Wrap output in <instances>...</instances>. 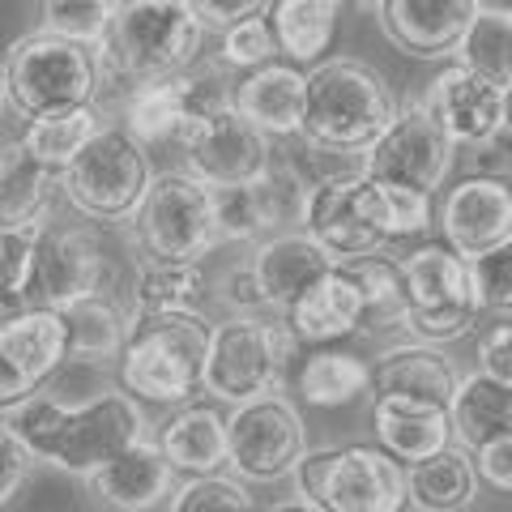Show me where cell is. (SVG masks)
Segmentation results:
<instances>
[{
    "label": "cell",
    "mask_w": 512,
    "mask_h": 512,
    "mask_svg": "<svg viewBox=\"0 0 512 512\" xmlns=\"http://www.w3.org/2000/svg\"><path fill=\"white\" fill-rule=\"evenodd\" d=\"M5 427L30 448L35 461L77 478H94L111 457L146 440V414L128 393H99L82 406L35 393L9 410Z\"/></svg>",
    "instance_id": "cell-1"
},
{
    "label": "cell",
    "mask_w": 512,
    "mask_h": 512,
    "mask_svg": "<svg viewBox=\"0 0 512 512\" xmlns=\"http://www.w3.org/2000/svg\"><path fill=\"white\" fill-rule=\"evenodd\" d=\"M205 26L184 0H111V18L94 60L99 73L124 86L167 82L201 60Z\"/></svg>",
    "instance_id": "cell-2"
},
{
    "label": "cell",
    "mask_w": 512,
    "mask_h": 512,
    "mask_svg": "<svg viewBox=\"0 0 512 512\" xmlns=\"http://www.w3.org/2000/svg\"><path fill=\"white\" fill-rule=\"evenodd\" d=\"M397 94L376 64L359 56H325L308 69V107L299 137L312 146L363 154L397 116Z\"/></svg>",
    "instance_id": "cell-3"
},
{
    "label": "cell",
    "mask_w": 512,
    "mask_h": 512,
    "mask_svg": "<svg viewBox=\"0 0 512 512\" xmlns=\"http://www.w3.org/2000/svg\"><path fill=\"white\" fill-rule=\"evenodd\" d=\"M99 82L103 73L94 47L43 35V30L13 39L0 64V99L30 124L94 107Z\"/></svg>",
    "instance_id": "cell-4"
},
{
    "label": "cell",
    "mask_w": 512,
    "mask_h": 512,
    "mask_svg": "<svg viewBox=\"0 0 512 512\" xmlns=\"http://www.w3.org/2000/svg\"><path fill=\"white\" fill-rule=\"evenodd\" d=\"M214 320L205 312H171L133 320L120 350V384L128 397L158 406H184L201 389Z\"/></svg>",
    "instance_id": "cell-5"
},
{
    "label": "cell",
    "mask_w": 512,
    "mask_h": 512,
    "mask_svg": "<svg viewBox=\"0 0 512 512\" xmlns=\"http://www.w3.org/2000/svg\"><path fill=\"white\" fill-rule=\"evenodd\" d=\"M402 316L397 325L410 333V342L448 346L461 342L478 325L483 303H478L474 265L461 261L444 244H419L402 261Z\"/></svg>",
    "instance_id": "cell-6"
},
{
    "label": "cell",
    "mask_w": 512,
    "mask_h": 512,
    "mask_svg": "<svg viewBox=\"0 0 512 512\" xmlns=\"http://www.w3.org/2000/svg\"><path fill=\"white\" fill-rule=\"evenodd\" d=\"M303 504L320 512H406V466L376 444L308 448L291 474Z\"/></svg>",
    "instance_id": "cell-7"
},
{
    "label": "cell",
    "mask_w": 512,
    "mask_h": 512,
    "mask_svg": "<svg viewBox=\"0 0 512 512\" xmlns=\"http://www.w3.org/2000/svg\"><path fill=\"white\" fill-rule=\"evenodd\" d=\"M295 355H299V342L278 316L274 320L256 312L231 316L210 333L201 389L214 402H227V406L252 402L261 393H286Z\"/></svg>",
    "instance_id": "cell-8"
},
{
    "label": "cell",
    "mask_w": 512,
    "mask_h": 512,
    "mask_svg": "<svg viewBox=\"0 0 512 512\" xmlns=\"http://www.w3.org/2000/svg\"><path fill=\"white\" fill-rule=\"evenodd\" d=\"M154 180L150 150L124 124H103L60 171V192L86 222H128Z\"/></svg>",
    "instance_id": "cell-9"
},
{
    "label": "cell",
    "mask_w": 512,
    "mask_h": 512,
    "mask_svg": "<svg viewBox=\"0 0 512 512\" xmlns=\"http://www.w3.org/2000/svg\"><path fill=\"white\" fill-rule=\"evenodd\" d=\"M128 222H133L141 256L154 265H201V256L218 244L210 184L188 171L154 175Z\"/></svg>",
    "instance_id": "cell-10"
},
{
    "label": "cell",
    "mask_w": 512,
    "mask_h": 512,
    "mask_svg": "<svg viewBox=\"0 0 512 512\" xmlns=\"http://www.w3.org/2000/svg\"><path fill=\"white\" fill-rule=\"evenodd\" d=\"M308 453V427L291 393H261L227 414V470L239 483H282Z\"/></svg>",
    "instance_id": "cell-11"
},
{
    "label": "cell",
    "mask_w": 512,
    "mask_h": 512,
    "mask_svg": "<svg viewBox=\"0 0 512 512\" xmlns=\"http://www.w3.org/2000/svg\"><path fill=\"white\" fill-rule=\"evenodd\" d=\"M299 231L329 256V265H350L359 256L389 248V235L376 214V184L363 171L312 184L299 201Z\"/></svg>",
    "instance_id": "cell-12"
},
{
    "label": "cell",
    "mask_w": 512,
    "mask_h": 512,
    "mask_svg": "<svg viewBox=\"0 0 512 512\" xmlns=\"http://www.w3.org/2000/svg\"><path fill=\"white\" fill-rule=\"evenodd\" d=\"M457 146L444 137V128L427 116L423 103L397 107L389 128L363 150V175L376 184H397L436 197V188L453 175Z\"/></svg>",
    "instance_id": "cell-13"
},
{
    "label": "cell",
    "mask_w": 512,
    "mask_h": 512,
    "mask_svg": "<svg viewBox=\"0 0 512 512\" xmlns=\"http://www.w3.org/2000/svg\"><path fill=\"white\" fill-rule=\"evenodd\" d=\"M175 150L184 154L188 175L210 188L261 180L274 167V137H265L252 120L239 116L235 103L188 120L184 133L175 137Z\"/></svg>",
    "instance_id": "cell-14"
},
{
    "label": "cell",
    "mask_w": 512,
    "mask_h": 512,
    "mask_svg": "<svg viewBox=\"0 0 512 512\" xmlns=\"http://www.w3.org/2000/svg\"><path fill=\"white\" fill-rule=\"evenodd\" d=\"M103 278H107V256L99 235L90 227H56L43 222L35 256H30V274L18 295V312L22 308H69V303L86 299V295H103Z\"/></svg>",
    "instance_id": "cell-15"
},
{
    "label": "cell",
    "mask_w": 512,
    "mask_h": 512,
    "mask_svg": "<svg viewBox=\"0 0 512 512\" xmlns=\"http://www.w3.org/2000/svg\"><path fill=\"white\" fill-rule=\"evenodd\" d=\"M440 235L461 261H483L487 252L504 248L512 239V180L474 171L444 192Z\"/></svg>",
    "instance_id": "cell-16"
},
{
    "label": "cell",
    "mask_w": 512,
    "mask_h": 512,
    "mask_svg": "<svg viewBox=\"0 0 512 512\" xmlns=\"http://www.w3.org/2000/svg\"><path fill=\"white\" fill-rule=\"evenodd\" d=\"M419 103L427 107V116L444 128V137L453 141V146L478 150L504 128V90L483 82V77L470 69H461L457 60L431 77V86Z\"/></svg>",
    "instance_id": "cell-17"
},
{
    "label": "cell",
    "mask_w": 512,
    "mask_h": 512,
    "mask_svg": "<svg viewBox=\"0 0 512 512\" xmlns=\"http://www.w3.org/2000/svg\"><path fill=\"white\" fill-rule=\"evenodd\" d=\"M474 13V0H376L380 35L414 60L453 56Z\"/></svg>",
    "instance_id": "cell-18"
},
{
    "label": "cell",
    "mask_w": 512,
    "mask_h": 512,
    "mask_svg": "<svg viewBox=\"0 0 512 512\" xmlns=\"http://www.w3.org/2000/svg\"><path fill=\"white\" fill-rule=\"evenodd\" d=\"M210 197H214L218 244L222 239H227V244H256L261 235H274L286 218H299L303 188L295 180H291V188H286L278 167H269L261 180L210 188Z\"/></svg>",
    "instance_id": "cell-19"
},
{
    "label": "cell",
    "mask_w": 512,
    "mask_h": 512,
    "mask_svg": "<svg viewBox=\"0 0 512 512\" xmlns=\"http://www.w3.org/2000/svg\"><path fill=\"white\" fill-rule=\"evenodd\" d=\"M278 320L291 329V338L299 346H338L346 338H355L359 329H367L363 299L342 265H333L325 278L312 282Z\"/></svg>",
    "instance_id": "cell-20"
},
{
    "label": "cell",
    "mask_w": 512,
    "mask_h": 512,
    "mask_svg": "<svg viewBox=\"0 0 512 512\" xmlns=\"http://www.w3.org/2000/svg\"><path fill=\"white\" fill-rule=\"evenodd\" d=\"M231 103L265 137H299L303 107H308V69L269 60L231 86Z\"/></svg>",
    "instance_id": "cell-21"
},
{
    "label": "cell",
    "mask_w": 512,
    "mask_h": 512,
    "mask_svg": "<svg viewBox=\"0 0 512 512\" xmlns=\"http://www.w3.org/2000/svg\"><path fill=\"white\" fill-rule=\"evenodd\" d=\"M248 269L256 278V291H261V308L282 316L312 282L325 278L333 265L303 231H278V235H269L265 244H256V252L248 256Z\"/></svg>",
    "instance_id": "cell-22"
},
{
    "label": "cell",
    "mask_w": 512,
    "mask_h": 512,
    "mask_svg": "<svg viewBox=\"0 0 512 512\" xmlns=\"http://www.w3.org/2000/svg\"><path fill=\"white\" fill-rule=\"evenodd\" d=\"M372 436H376V448H384L393 461L414 466V461H423L453 444L448 406L423 402V397L380 393V397H372Z\"/></svg>",
    "instance_id": "cell-23"
},
{
    "label": "cell",
    "mask_w": 512,
    "mask_h": 512,
    "mask_svg": "<svg viewBox=\"0 0 512 512\" xmlns=\"http://www.w3.org/2000/svg\"><path fill=\"white\" fill-rule=\"evenodd\" d=\"M457 389V367L444 355V346L427 342H397L372 363V380L367 393H402V397H423V402L448 406Z\"/></svg>",
    "instance_id": "cell-24"
},
{
    "label": "cell",
    "mask_w": 512,
    "mask_h": 512,
    "mask_svg": "<svg viewBox=\"0 0 512 512\" xmlns=\"http://www.w3.org/2000/svg\"><path fill=\"white\" fill-rule=\"evenodd\" d=\"M90 483L116 512H146L175 491V470L163 457V448L146 436L133 448H124L120 457H111Z\"/></svg>",
    "instance_id": "cell-25"
},
{
    "label": "cell",
    "mask_w": 512,
    "mask_h": 512,
    "mask_svg": "<svg viewBox=\"0 0 512 512\" xmlns=\"http://www.w3.org/2000/svg\"><path fill=\"white\" fill-rule=\"evenodd\" d=\"M158 448L180 478H201L227 470V419L218 406L184 402L158 431Z\"/></svg>",
    "instance_id": "cell-26"
},
{
    "label": "cell",
    "mask_w": 512,
    "mask_h": 512,
    "mask_svg": "<svg viewBox=\"0 0 512 512\" xmlns=\"http://www.w3.org/2000/svg\"><path fill=\"white\" fill-rule=\"evenodd\" d=\"M367 380H372V363L359 359L355 350L342 346H308V355L295 367V402L312 410H342L367 397Z\"/></svg>",
    "instance_id": "cell-27"
},
{
    "label": "cell",
    "mask_w": 512,
    "mask_h": 512,
    "mask_svg": "<svg viewBox=\"0 0 512 512\" xmlns=\"http://www.w3.org/2000/svg\"><path fill=\"white\" fill-rule=\"evenodd\" d=\"M448 427H453V444L466 453L512 436V384H500L483 372L457 376V389L448 397Z\"/></svg>",
    "instance_id": "cell-28"
},
{
    "label": "cell",
    "mask_w": 512,
    "mask_h": 512,
    "mask_svg": "<svg viewBox=\"0 0 512 512\" xmlns=\"http://www.w3.org/2000/svg\"><path fill=\"white\" fill-rule=\"evenodd\" d=\"M342 0H269V30L278 39V56L295 69H312L325 60L338 35Z\"/></svg>",
    "instance_id": "cell-29"
},
{
    "label": "cell",
    "mask_w": 512,
    "mask_h": 512,
    "mask_svg": "<svg viewBox=\"0 0 512 512\" xmlns=\"http://www.w3.org/2000/svg\"><path fill=\"white\" fill-rule=\"evenodd\" d=\"M0 346L18 363V372L39 389V384L69 359L64 316L52 308H22V312L0 316Z\"/></svg>",
    "instance_id": "cell-30"
},
{
    "label": "cell",
    "mask_w": 512,
    "mask_h": 512,
    "mask_svg": "<svg viewBox=\"0 0 512 512\" xmlns=\"http://www.w3.org/2000/svg\"><path fill=\"white\" fill-rule=\"evenodd\" d=\"M60 175L39 167L22 150V141H0V231L47 222Z\"/></svg>",
    "instance_id": "cell-31"
},
{
    "label": "cell",
    "mask_w": 512,
    "mask_h": 512,
    "mask_svg": "<svg viewBox=\"0 0 512 512\" xmlns=\"http://www.w3.org/2000/svg\"><path fill=\"white\" fill-rule=\"evenodd\" d=\"M474 495H478L474 461L457 444L406 466V500L419 512H466Z\"/></svg>",
    "instance_id": "cell-32"
},
{
    "label": "cell",
    "mask_w": 512,
    "mask_h": 512,
    "mask_svg": "<svg viewBox=\"0 0 512 512\" xmlns=\"http://www.w3.org/2000/svg\"><path fill=\"white\" fill-rule=\"evenodd\" d=\"M188 124V90L184 73L167 77V82H146L133 86L124 99V128L133 133L141 146H175V137Z\"/></svg>",
    "instance_id": "cell-33"
},
{
    "label": "cell",
    "mask_w": 512,
    "mask_h": 512,
    "mask_svg": "<svg viewBox=\"0 0 512 512\" xmlns=\"http://www.w3.org/2000/svg\"><path fill=\"white\" fill-rule=\"evenodd\" d=\"M60 316H64V338H69V359H90V363L116 359L128 342V329H133L128 312H120L107 295L77 299L69 308H60Z\"/></svg>",
    "instance_id": "cell-34"
},
{
    "label": "cell",
    "mask_w": 512,
    "mask_h": 512,
    "mask_svg": "<svg viewBox=\"0 0 512 512\" xmlns=\"http://www.w3.org/2000/svg\"><path fill=\"white\" fill-rule=\"evenodd\" d=\"M201 299H205L201 265H154V261H146L137 282H133V312H128V320L201 312Z\"/></svg>",
    "instance_id": "cell-35"
},
{
    "label": "cell",
    "mask_w": 512,
    "mask_h": 512,
    "mask_svg": "<svg viewBox=\"0 0 512 512\" xmlns=\"http://www.w3.org/2000/svg\"><path fill=\"white\" fill-rule=\"evenodd\" d=\"M103 128L99 107H82V111H69V116H52V120H35L26 124L22 133V150L35 158L39 167L47 171H64L77 154L86 150V141Z\"/></svg>",
    "instance_id": "cell-36"
},
{
    "label": "cell",
    "mask_w": 512,
    "mask_h": 512,
    "mask_svg": "<svg viewBox=\"0 0 512 512\" xmlns=\"http://www.w3.org/2000/svg\"><path fill=\"white\" fill-rule=\"evenodd\" d=\"M453 60L491 86H512V13H474Z\"/></svg>",
    "instance_id": "cell-37"
},
{
    "label": "cell",
    "mask_w": 512,
    "mask_h": 512,
    "mask_svg": "<svg viewBox=\"0 0 512 512\" xmlns=\"http://www.w3.org/2000/svg\"><path fill=\"white\" fill-rule=\"evenodd\" d=\"M342 269L363 299L367 325L372 329L397 325V316H402V269H397V261L376 252V256H359V261H350Z\"/></svg>",
    "instance_id": "cell-38"
},
{
    "label": "cell",
    "mask_w": 512,
    "mask_h": 512,
    "mask_svg": "<svg viewBox=\"0 0 512 512\" xmlns=\"http://www.w3.org/2000/svg\"><path fill=\"white\" fill-rule=\"evenodd\" d=\"M111 0H39V30L82 47H99Z\"/></svg>",
    "instance_id": "cell-39"
},
{
    "label": "cell",
    "mask_w": 512,
    "mask_h": 512,
    "mask_svg": "<svg viewBox=\"0 0 512 512\" xmlns=\"http://www.w3.org/2000/svg\"><path fill=\"white\" fill-rule=\"evenodd\" d=\"M256 500L248 483H239L235 474L218 470V474H201V478H184L171 491L167 512H252Z\"/></svg>",
    "instance_id": "cell-40"
},
{
    "label": "cell",
    "mask_w": 512,
    "mask_h": 512,
    "mask_svg": "<svg viewBox=\"0 0 512 512\" xmlns=\"http://www.w3.org/2000/svg\"><path fill=\"white\" fill-rule=\"evenodd\" d=\"M376 214H380V227H384V235H389V244H393V239L423 235L431 227V218H436V205H431L427 192L397 188V184H376Z\"/></svg>",
    "instance_id": "cell-41"
},
{
    "label": "cell",
    "mask_w": 512,
    "mask_h": 512,
    "mask_svg": "<svg viewBox=\"0 0 512 512\" xmlns=\"http://www.w3.org/2000/svg\"><path fill=\"white\" fill-rule=\"evenodd\" d=\"M218 56H222L227 69H239V73H252V69H261V64H269V60H278V39H274V30H269L265 13L261 18H244V22L222 30Z\"/></svg>",
    "instance_id": "cell-42"
},
{
    "label": "cell",
    "mask_w": 512,
    "mask_h": 512,
    "mask_svg": "<svg viewBox=\"0 0 512 512\" xmlns=\"http://www.w3.org/2000/svg\"><path fill=\"white\" fill-rule=\"evenodd\" d=\"M43 222H30V227H9L0 231V312H18V295L30 274V256H35Z\"/></svg>",
    "instance_id": "cell-43"
},
{
    "label": "cell",
    "mask_w": 512,
    "mask_h": 512,
    "mask_svg": "<svg viewBox=\"0 0 512 512\" xmlns=\"http://www.w3.org/2000/svg\"><path fill=\"white\" fill-rule=\"evenodd\" d=\"M474 286L487 316L512 320V239L504 248L487 252L483 261H474Z\"/></svg>",
    "instance_id": "cell-44"
},
{
    "label": "cell",
    "mask_w": 512,
    "mask_h": 512,
    "mask_svg": "<svg viewBox=\"0 0 512 512\" xmlns=\"http://www.w3.org/2000/svg\"><path fill=\"white\" fill-rule=\"evenodd\" d=\"M474 372H483L500 384H512V320H495L478 333V346H474Z\"/></svg>",
    "instance_id": "cell-45"
},
{
    "label": "cell",
    "mask_w": 512,
    "mask_h": 512,
    "mask_svg": "<svg viewBox=\"0 0 512 512\" xmlns=\"http://www.w3.org/2000/svg\"><path fill=\"white\" fill-rule=\"evenodd\" d=\"M184 9L197 18L205 30H227L235 22L244 18H261V13L269 9V0H184Z\"/></svg>",
    "instance_id": "cell-46"
},
{
    "label": "cell",
    "mask_w": 512,
    "mask_h": 512,
    "mask_svg": "<svg viewBox=\"0 0 512 512\" xmlns=\"http://www.w3.org/2000/svg\"><path fill=\"white\" fill-rule=\"evenodd\" d=\"M30 466H35V457H30V448L13 436V431L0 423V508H5L13 495H18V487L26 483Z\"/></svg>",
    "instance_id": "cell-47"
},
{
    "label": "cell",
    "mask_w": 512,
    "mask_h": 512,
    "mask_svg": "<svg viewBox=\"0 0 512 512\" xmlns=\"http://www.w3.org/2000/svg\"><path fill=\"white\" fill-rule=\"evenodd\" d=\"M470 461H474L478 483L495 487L500 495H512V436H500V440H491L483 448H474Z\"/></svg>",
    "instance_id": "cell-48"
},
{
    "label": "cell",
    "mask_w": 512,
    "mask_h": 512,
    "mask_svg": "<svg viewBox=\"0 0 512 512\" xmlns=\"http://www.w3.org/2000/svg\"><path fill=\"white\" fill-rule=\"evenodd\" d=\"M222 295H227V303L235 308V316H248V312H261V291H256V278L248 261L227 269V278H222Z\"/></svg>",
    "instance_id": "cell-49"
},
{
    "label": "cell",
    "mask_w": 512,
    "mask_h": 512,
    "mask_svg": "<svg viewBox=\"0 0 512 512\" xmlns=\"http://www.w3.org/2000/svg\"><path fill=\"white\" fill-rule=\"evenodd\" d=\"M35 393H39V389L18 372V363H13V359L5 355V346H0V414H9L13 406H22L26 397H35Z\"/></svg>",
    "instance_id": "cell-50"
},
{
    "label": "cell",
    "mask_w": 512,
    "mask_h": 512,
    "mask_svg": "<svg viewBox=\"0 0 512 512\" xmlns=\"http://www.w3.org/2000/svg\"><path fill=\"white\" fill-rule=\"evenodd\" d=\"M478 13H512V0H474Z\"/></svg>",
    "instance_id": "cell-51"
},
{
    "label": "cell",
    "mask_w": 512,
    "mask_h": 512,
    "mask_svg": "<svg viewBox=\"0 0 512 512\" xmlns=\"http://www.w3.org/2000/svg\"><path fill=\"white\" fill-rule=\"evenodd\" d=\"M265 512H320V508H312V504H303L299 495L295 500H286V504H274V508H265Z\"/></svg>",
    "instance_id": "cell-52"
},
{
    "label": "cell",
    "mask_w": 512,
    "mask_h": 512,
    "mask_svg": "<svg viewBox=\"0 0 512 512\" xmlns=\"http://www.w3.org/2000/svg\"><path fill=\"white\" fill-rule=\"evenodd\" d=\"M500 133H512V86H504V128Z\"/></svg>",
    "instance_id": "cell-53"
},
{
    "label": "cell",
    "mask_w": 512,
    "mask_h": 512,
    "mask_svg": "<svg viewBox=\"0 0 512 512\" xmlns=\"http://www.w3.org/2000/svg\"><path fill=\"white\" fill-rule=\"evenodd\" d=\"M252 512H265V508H252Z\"/></svg>",
    "instance_id": "cell-54"
}]
</instances>
